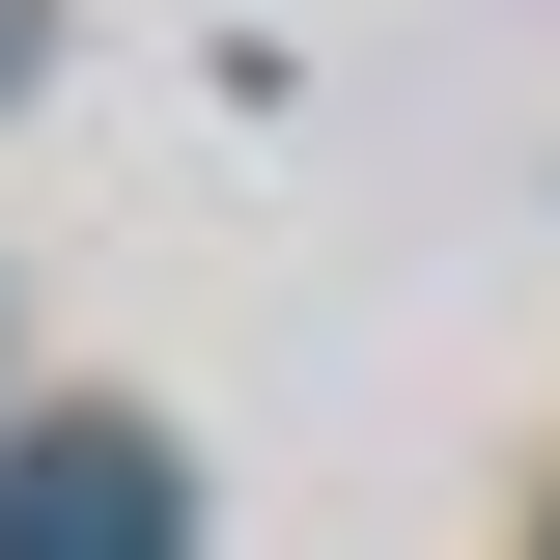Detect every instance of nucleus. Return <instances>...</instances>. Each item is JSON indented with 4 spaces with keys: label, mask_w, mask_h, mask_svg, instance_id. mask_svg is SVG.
Returning <instances> with one entry per match:
<instances>
[{
    "label": "nucleus",
    "mask_w": 560,
    "mask_h": 560,
    "mask_svg": "<svg viewBox=\"0 0 560 560\" xmlns=\"http://www.w3.org/2000/svg\"><path fill=\"white\" fill-rule=\"evenodd\" d=\"M533 560H560V533H533Z\"/></svg>",
    "instance_id": "7ed1b4c3"
},
{
    "label": "nucleus",
    "mask_w": 560,
    "mask_h": 560,
    "mask_svg": "<svg viewBox=\"0 0 560 560\" xmlns=\"http://www.w3.org/2000/svg\"><path fill=\"white\" fill-rule=\"evenodd\" d=\"M0 560H197V477L140 420H28L0 448Z\"/></svg>",
    "instance_id": "f257e3e1"
},
{
    "label": "nucleus",
    "mask_w": 560,
    "mask_h": 560,
    "mask_svg": "<svg viewBox=\"0 0 560 560\" xmlns=\"http://www.w3.org/2000/svg\"><path fill=\"white\" fill-rule=\"evenodd\" d=\"M28 28H57V0H0V84H28Z\"/></svg>",
    "instance_id": "f03ea898"
}]
</instances>
